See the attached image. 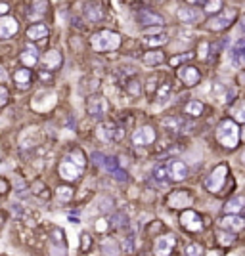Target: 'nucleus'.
I'll use <instances>...</instances> for the list:
<instances>
[{
	"label": "nucleus",
	"mask_w": 245,
	"mask_h": 256,
	"mask_svg": "<svg viewBox=\"0 0 245 256\" xmlns=\"http://www.w3.org/2000/svg\"><path fill=\"white\" fill-rule=\"evenodd\" d=\"M169 41V37L165 35V33H159V35H151V37H147L144 43L149 46V48H155V46H161V44H165Z\"/></svg>",
	"instance_id": "obj_31"
},
{
	"label": "nucleus",
	"mask_w": 245,
	"mask_h": 256,
	"mask_svg": "<svg viewBox=\"0 0 245 256\" xmlns=\"http://www.w3.org/2000/svg\"><path fill=\"white\" fill-rule=\"evenodd\" d=\"M87 167V157L81 149H73L61 159L59 163V176L65 182H75L81 178V174Z\"/></svg>",
	"instance_id": "obj_1"
},
{
	"label": "nucleus",
	"mask_w": 245,
	"mask_h": 256,
	"mask_svg": "<svg viewBox=\"0 0 245 256\" xmlns=\"http://www.w3.org/2000/svg\"><path fill=\"white\" fill-rule=\"evenodd\" d=\"M50 255L52 256H67V243L65 233L61 228H54L50 233Z\"/></svg>",
	"instance_id": "obj_6"
},
{
	"label": "nucleus",
	"mask_w": 245,
	"mask_h": 256,
	"mask_svg": "<svg viewBox=\"0 0 245 256\" xmlns=\"http://www.w3.org/2000/svg\"><path fill=\"white\" fill-rule=\"evenodd\" d=\"M218 239L222 245H232L234 243V235L232 233H222V231H218Z\"/></svg>",
	"instance_id": "obj_44"
},
{
	"label": "nucleus",
	"mask_w": 245,
	"mask_h": 256,
	"mask_svg": "<svg viewBox=\"0 0 245 256\" xmlns=\"http://www.w3.org/2000/svg\"><path fill=\"white\" fill-rule=\"evenodd\" d=\"M186 256H203V247L199 243H190L186 247Z\"/></svg>",
	"instance_id": "obj_38"
},
{
	"label": "nucleus",
	"mask_w": 245,
	"mask_h": 256,
	"mask_svg": "<svg viewBox=\"0 0 245 256\" xmlns=\"http://www.w3.org/2000/svg\"><path fill=\"white\" fill-rule=\"evenodd\" d=\"M132 243H134V239H132V235H129V237L125 239V245H123V253H125V255H130V253H132Z\"/></svg>",
	"instance_id": "obj_45"
},
{
	"label": "nucleus",
	"mask_w": 245,
	"mask_h": 256,
	"mask_svg": "<svg viewBox=\"0 0 245 256\" xmlns=\"http://www.w3.org/2000/svg\"><path fill=\"white\" fill-rule=\"evenodd\" d=\"M232 117H234V121H238V123H245V101H240V103H236L234 107H232Z\"/></svg>",
	"instance_id": "obj_32"
},
{
	"label": "nucleus",
	"mask_w": 245,
	"mask_h": 256,
	"mask_svg": "<svg viewBox=\"0 0 245 256\" xmlns=\"http://www.w3.org/2000/svg\"><path fill=\"white\" fill-rule=\"evenodd\" d=\"M17 21L12 15H2L0 17V39H10L17 33Z\"/></svg>",
	"instance_id": "obj_21"
},
{
	"label": "nucleus",
	"mask_w": 245,
	"mask_h": 256,
	"mask_svg": "<svg viewBox=\"0 0 245 256\" xmlns=\"http://www.w3.org/2000/svg\"><path fill=\"white\" fill-rule=\"evenodd\" d=\"M153 180L159 182V184H165L169 178H167V171H165V165H157L153 169Z\"/></svg>",
	"instance_id": "obj_37"
},
{
	"label": "nucleus",
	"mask_w": 245,
	"mask_h": 256,
	"mask_svg": "<svg viewBox=\"0 0 245 256\" xmlns=\"http://www.w3.org/2000/svg\"><path fill=\"white\" fill-rule=\"evenodd\" d=\"M155 142V130L151 127H140L132 134V143L134 145H149Z\"/></svg>",
	"instance_id": "obj_16"
},
{
	"label": "nucleus",
	"mask_w": 245,
	"mask_h": 256,
	"mask_svg": "<svg viewBox=\"0 0 245 256\" xmlns=\"http://www.w3.org/2000/svg\"><path fill=\"white\" fill-rule=\"evenodd\" d=\"M242 163H244V165H245V153H244V155H242Z\"/></svg>",
	"instance_id": "obj_54"
},
{
	"label": "nucleus",
	"mask_w": 245,
	"mask_h": 256,
	"mask_svg": "<svg viewBox=\"0 0 245 256\" xmlns=\"http://www.w3.org/2000/svg\"><path fill=\"white\" fill-rule=\"evenodd\" d=\"M21 61H23L25 69L37 65V63H39V52H37V48H35V46H27V48L21 52Z\"/></svg>",
	"instance_id": "obj_25"
},
{
	"label": "nucleus",
	"mask_w": 245,
	"mask_h": 256,
	"mask_svg": "<svg viewBox=\"0 0 245 256\" xmlns=\"http://www.w3.org/2000/svg\"><path fill=\"white\" fill-rule=\"evenodd\" d=\"M61 63H63V57H61L58 50H48L41 57V65H43L44 71H56V69L61 67Z\"/></svg>",
	"instance_id": "obj_15"
},
{
	"label": "nucleus",
	"mask_w": 245,
	"mask_h": 256,
	"mask_svg": "<svg viewBox=\"0 0 245 256\" xmlns=\"http://www.w3.org/2000/svg\"><path fill=\"white\" fill-rule=\"evenodd\" d=\"M169 96H171V83H165V85H161V88L157 90V103L159 105H163L165 101L169 100Z\"/></svg>",
	"instance_id": "obj_34"
},
{
	"label": "nucleus",
	"mask_w": 245,
	"mask_h": 256,
	"mask_svg": "<svg viewBox=\"0 0 245 256\" xmlns=\"http://www.w3.org/2000/svg\"><path fill=\"white\" fill-rule=\"evenodd\" d=\"M27 37L31 41H43V39L48 37V27L44 23H35V25H31L27 29Z\"/></svg>",
	"instance_id": "obj_26"
},
{
	"label": "nucleus",
	"mask_w": 245,
	"mask_h": 256,
	"mask_svg": "<svg viewBox=\"0 0 245 256\" xmlns=\"http://www.w3.org/2000/svg\"><path fill=\"white\" fill-rule=\"evenodd\" d=\"M165 171H167V178H171L174 182H180L188 176V167L182 161H169L165 163Z\"/></svg>",
	"instance_id": "obj_13"
},
{
	"label": "nucleus",
	"mask_w": 245,
	"mask_h": 256,
	"mask_svg": "<svg viewBox=\"0 0 245 256\" xmlns=\"http://www.w3.org/2000/svg\"><path fill=\"white\" fill-rule=\"evenodd\" d=\"M41 79H43L44 83H50V81H52V77H50V75H48V73H46V71L41 73Z\"/></svg>",
	"instance_id": "obj_48"
},
{
	"label": "nucleus",
	"mask_w": 245,
	"mask_h": 256,
	"mask_svg": "<svg viewBox=\"0 0 245 256\" xmlns=\"http://www.w3.org/2000/svg\"><path fill=\"white\" fill-rule=\"evenodd\" d=\"M242 140H244V142H245V128H244V130H242Z\"/></svg>",
	"instance_id": "obj_53"
},
{
	"label": "nucleus",
	"mask_w": 245,
	"mask_h": 256,
	"mask_svg": "<svg viewBox=\"0 0 245 256\" xmlns=\"http://www.w3.org/2000/svg\"><path fill=\"white\" fill-rule=\"evenodd\" d=\"M178 77H180V81H182V83H184L186 86L197 85V83H199V79H201L199 71H197L196 67H192V65L180 67V71H178Z\"/></svg>",
	"instance_id": "obj_22"
},
{
	"label": "nucleus",
	"mask_w": 245,
	"mask_h": 256,
	"mask_svg": "<svg viewBox=\"0 0 245 256\" xmlns=\"http://www.w3.org/2000/svg\"><path fill=\"white\" fill-rule=\"evenodd\" d=\"M186 113L192 115V117H199V115L203 113V103L201 101H190L186 105Z\"/></svg>",
	"instance_id": "obj_36"
},
{
	"label": "nucleus",
	"mask_w": 245,
	"mask_h": 256,
	"mask_svg": "<svg viewBox=\"0 0 245 256\" xmlns=\"http://www.w3.org/2000/svg\"><path fill=\"white\" fill-rule=\"evenodd\" d=\"M136 21H138L142 27H151V25L161 27V25H165V19L159 14H155V12H151V10H138Z\"/></svg>",
	"instance_id": "obj_14"
},
{
	"label": "nucleus",
	"mask_w": 245,
	"mask_h": 256,
	"mask_svg": "<svg viewBox=\"0 0 245 256\" xmlns=\"http://www.w3.org/2000/svg\"><path fill=\"white\" fill-rule=\"evenodd\" d=\"M107 229V222L105 220H98L96 222V231H105Z\"/></svg>",
	"instance_id": "obj_46"
},
{
	"label": "nucleus",
	"mask_w": 245,
	"mask_h": 256,
	"mask_svg": "<svg viewBox=\"0 0 245 256\" xmlns=\"http://www.w3.org/2000/svg\"><path fill=\"white\" fill-rule=\"evenodd\" d=\"M14 81H15V85L19 86L21 90H23V88H29V85H31V71H29V69H19V71H15L14 73Z\"/></svg>",
	"instance_id": "obj_29"
},
{
	"label": "nucleus",
	"mask_w": 245,
	"mask_h": 256,
	"mask_svg": "<svg viewBox=\"0 0 245 256\" xmlns=\"http://www.w3.org/2000/svg\"><path fill=\"white\" fill-rule=\"evenodd\" d=\"M142 61H144L146 65L153 67V65H159V63H163V61H165V54H163L161 50H149V52H146L144 54Z\"/></svg>",
	"instance_id": "obj_27"
},
{
	"label": "nucleus",
	"mask_w": 245,
	"mask_h": 256,
	"mask_svg": "<svg viewBox=\"0 0 245 256\" xmlns=\"http://www.w3.org/2000/svg\"><path fill=\"white\" fill-rule=\"evenodd\" d=\"M90 44H92V48L96 52H111V50L119 48L121 37L113 31H100L90 39Z\"/></svg>",
	"instance_id": "obj_3"
},
{
	"label": "nucleus",
	"mask_w": 245,
	"mask_h": 256,
	"mask_svg": "<svg viewBox=\"0 0 245 256\" xmlns=\"http://www.w3.org/2000/svg\"><path fill=\"white\" fill-rule=\"evenodd\" d=\"M90 247H92V239H90V235H88V233H83V235H81V251H83V253H88V251H90Z\"/></svg>",
	"instance_id": "obj_42"
},
{
	"label": "nucleus",
	"mask_w": 245,
	"mask_h": 256,
	"mask_svg": "<svg viewBox=\"0 0 245 256\" xmlns=\"http://www.w3.org/2000/svg\"><path fill=\"white\" fill-rule=\"evenodd\" d=\"M8 10H10V6H8V4H0V15L6 14Z\"/></svg>",
	"instance_id": "obj_49"
},
{
	"label": "nucleus",
	"mask_w": 245,
	"mask_h": 256,
	"mask_svg": "<svg viewBox=\"0 0 245 256\" xmlns=\"http://www.w3.org/2000/svg\"><path fill=\"white\" fill-rule=\"evenodd\" d=\"M230 63L234 67H242L245 63V39H240L232 44L230 48Z\"/></svg>",
	"instance_id": "obj_17"
},
{
	"label": "nucleus",
	"mask_w": 245,
	"mask_h": 256,
	"mask_svg": "<svg viewBox=\"0 0 245 256\" xmlns=\"http://www.w3.org/2000/svg\"><path fill=\"white\" fill-rule=\"evenodd\" d=\"M163 127L167 128V132L176 134V132H182V130L186 128V125H184V121H182V119H178V117H169V119H165V121H163Z\"/></svg>",
	"instance_id": "obj_28"
},
{
	"label": "nucleus",
	"mask_w": 245,
	"mask_h": 256,
	"mask_svg": "<svg viewBox=\"0 0 245 256\" xmlns=\"http://www.w3.org/2000/svg\"><path fill=\"white\" fill-rule=\"evenodd\" d=\"M4 79H6V73H4V69L0 67V81H4Z\"/></svg>",
	"instance_id": "obj_50"
},
{
	"label": "nucleus",
	"mask_w": 245,
	"mask_h": 256,
	"mask_svg": "<svg viewBox=\"0 0 245 256\" xmlns=\"http://www.w3.org/2000/svg\"><path fill=\"white\" fill-rule=\"evenodd\" d=\"M96 134H98V138L101 142H113V140L125 138V132L121 128H117L113 123H101L98 130H96Z\"/></svg>",
	"instance_id": "obj_9"
},
{
	"label": "nucleus",
	"mask_w": 245,
	"mask_h": 256,
	"mask_svg": "<svg viewBox=\"0 0 245 256\" xmlns=\"http://www.w3.org/2000/svg\"><path fill=\"white\" fill-rule=\"evenodd\" d=\"M56 197H58L61 203H67V201L73 199V189L67 187V185H59L58 189H56Z\"/></svg>",
	"instance_id": "obj_33"
},
{
	"label": "nucleus",
	"mask_w": 245,
	"mask_h": 256,
	"mask_svg": "<svg viewBox=\"0 0 245 256\" xmlns=\"http://www.w3.org/2000/svg\"><path fill=\"white\" fill-rule=\"evenodd\" d=\"M220 228L226 231H240L245 228V220L240 216H224L220 220Z\"/></svg>",
	"instance_id": "obj_24"
},
{
	"label": "nucleus",
	"mask_w": 245,
	"mask_h": 256,
	"mask_svg": "<svg viewBox=\"0 0 245 256\" xmlns=\"http://www.w3.org/2000/svg\"><path fill=\"white\" fill-rule=\"evenodd\" d=\"M113 174H115V176H117V180H119V182H125V180H127V174H125V172L115 171V172H113Z\"/></svg>",
	"instance_id": "obj_47"
},
{
	"label": "nucleus",
	"mask_w": 245,
	"mask_h": 256,
	"mask_svg": "<svg viewBox=\"0 0 245 256\" xmlns=\"http://www.w3.org/2000/svg\"><path fill=\"white\" fill-rule=\"evenodd\" d=\"M101 253L105 256L119 255V245L115 243V239H105V241L101 243Z\"/></svg>",
	"instance_id": "obj_30"
},
{
	"label": "nucleus",
	"mask_w": 245,
	"mask_h": 256,
	"mask_svg": "<svg viewBox=\"0 0 245 256\" xmlns=\"http://www.w3.org/2000/svg\"><path fill=\"white\" fill-rule=\"evenodd\" d=\"M236 17H238V10H236V8L220 10V12L209 21V29H211V31H216V33H218V31H224V29H228L230 25H234Z\"/></svg>",
	"instance_id": "obj_5"
},
{
	"label": "nucleus",
	"mask_w": 245,
	"mask_h": 256,
	"mask_svg": "<svg viewBox=\"0 0 245 256\" xmlns=\"http://www.w3.org/2000/svg\"><path fill=\"white\" fill-rule=\"evenodd\" d=\"M213 96L216 98V101L220 103H230L236 98V90L228 85H222V83H216L213 86Z\"/></svg>",
	"instance_id": "obj_18"
},
{
	"label": "nucleus",
	"mask_w": 245,
	"mask_h": 256,
	"mask_svg": "<svg viewBox=\"0 0 245 256\" xmlns=\"http://www.w3.org/2000/svg\"><path fill=\"white\" fill-rule=\"evenodd\" d=\"M107 109H109V103H107V100H105L103 96H90V98H88L87 111L92 119H101V117H105Z\"/></svg>",
	"instance_id": "obj_7"
},
{
	"label": "nucleus",
	"mask_w": 245,
	"mask_h": 256,
	"mask_svg": "<svg viewBox=\"0 0 245 256\" xmlns=\"http://www.w3.org/2000/svg\"><path fill=\"white\" fill-rule=\"evenodd\" d=\"M192 203H194L192 195H190L188 191H182V189H176V191H173V193L169 195V199H167V205H169L171 209H174V211L188 209Z\"/></svg>",
	"instance_id": "obj_11"
},
{
	"label": "nucleus",
	"mask_w": 245,
	"mask_h": 256,
	"mask_svg": "<svg viewBox=\"0 0 245 256\" xmlns=\"http://www.w3.org/2000/svg\"><path fill=\"white\" fill-rule=\"evenodd\" d=\"M127 92H129L130 96H138V94H140V83H138L136 79L129 81V85H127Z\"/></svg>",
	"instance_id": "obj_41"
},
{
	"label": "nucleus",
	"mask_w": 245,
	"mask_h": 256,
	"mask_svg": "<svg viewBox=\"0 0 245 256\" xmlns=\"http://www.w3.org/2000/svg\"><path fill=\"white\" fill-rule=\"evenodd\" d=\"M56 105V94L50 90H43L33 98V109L37 111H48Z\"/></svg>",
	"instance_id": "obj_10"
},
{
	"label": "nucleus",
	"mask_w": 245,
	"mask_h": 256,
	"mask_svg": "<svg viewBox=\"0 0 245 256\" xmlns=\"http://www.w3.org/2000/svg\"><path fill=\"white\" fill-rule=\"evenodd\" d=\"M176 247V237L173 233L169 235H161L155 239V245H153V255L155 256H171V253Z\"/></svg>",
	"instance_id": "obj_8"
},
{
	"label": "nucleus",
	"mask_w": 245,
	"mask_h": 256,
	"mask_svg": "<svg viewBox=\"0 0 245 256\" xmlns=\"http://www.w3.org/2000/svg\"><path fill=\"white\" fill-rule=\"evenodd\" d=\"M180 224H182V228L188 229V231H192V233L201 231L203 229L201 216L197 213H194V211H184V213L180 214Z\"/></svg>",
	"instance_id": "obj_12"
},
{
	"label": "nucleus",
	"mask_w": 245,
	"mask_h": 256,
	"mask_svg": "<svg viewBox=\"0 0 245 256\" xmlns=\"http://www.w3.org/2000/svg\"><path fill=\"white\" fill-rule=\"evenodd\" d=\"M242 31L245 33V17H244V21H242Z\"/></svg>",
	"instance_id": "obj_52"
},
{
	"label": "nucleus",
	"mask_w": 245,
	"mask_h": 256,
	"mask_svg": "<svg viewBox=\"0 0 245 256\" xmlns=\"http://www.w3.org/2000/svg\"><path fill=\"white\" fill-rule=\"evenodd\" d=\"M4 189H6V184H4V182H0V193H2Z\"/></svg>",
	"instance_id": "obj_51"
},
{
	"label": "nucleus",
	"mask_w": 245,
	"mask_h": 256,
	"mask_svg": "<svg viewBox=\"0 0 245 256\" xmlns=\"http://www.w3.org/2000/svg\"><path fill=\"white\" fill-rule=\"evenodd\" d=\"M242 211H245L244 195H236V197H232L230 201H226V205H224V213H226V216H238Z\"/></svg>",
	"instance_id": "obj_23"
},
{
	"label": "nucleus",
	"mask_w": 245,
	"mask_h": 256,
	"mask_svg": "<svg viewBox=\"0 0 245 256\" xmlns=\"http://www.w3.org/2000/svg\"><path fill=\"white\" fill-rule=\"evenodd\" d=\"M10 100V92H8V88L6 86H0V107H4L6 103Z\"/></svg>",
	"instance_id": "obj_43"
},
{
	"label": "nucleus",
	"mask_w": 245,
	"mask_h": 256,
	"mask_svg": "<svg viewBox=\"0 0 245 256\" xmlns=\"http://www.w3.org/2000/svg\"><path fill=\"white\" fill-rule=\"evenodd\" d=\"M201 6L205 8V12H207V14H218V12H220V8H222V4H220V2H201Z\"/></svg>",
	"instance_id": "obj_39"
},
{
	"label": "nucleus",
	"mask_w": 245,
	"mask_h": 256,
	"mask_svg": "<svg viewBox=\"0 0 245 256\" xmlns=\"http://www.w3.org/2000/svg\"><path fill=\"white\" fill-rule=\"evenodd\" d=\"M226 178H228V167L226 165H218V167H215V171L205 178V187L209 191H213V193H218L224 187V184H226Z\"/></svg>",
	"instance_id": "obj_4"
},
{
	"label": "nucleus",
	"mask_w": 245,
	"mask_h": 256,
	"mask_svg": "<svg viewBox=\"0 0 245 256\" xmlns=\"http://www.w3.org/2000/svg\"><path fill=\"white\" fill-rule=\"evenodd\" d=\"M178 19L182 21V23H197V21H201L203 14L199 10H196V8H192V6H180L178 8Z\"/></svg>",
	"instance_id": "obj_20"
},
{
	"label": "nucleus",
	"mask_w": 245,
	"mask_h": 256,
	"mask_svg": "<svg viewBox=\"0 0 245 256\" xmlns=\"http://www.w3.org/2000/svg\"><path fill=\"white\" fill-rule=\"evenodd\" d=\"M83 12H85V17L88 21H92V23H98V21H101L105 17V10L98 2H87Z\"/></svg>",
	"instance_id": "obj_19"
},
{
	"label": "nucleus",
	"mask_w": 245,
	"mask_h": 256,
	"mask_svg": "<svg viewBox=\"0 0 245 256\" xmlns=\"http://www.w3.org/2000/svg\"><path fill=\"white\" fill-rule=\"evenodd\" d=\"M101 167H103L105 171L115 172L119 165H117V159H115V157H105V159H103V165H101Z\"/></svg>",
	"instance_id": "obj_40"
},
{
	"label": "nucleus",
	"mask_w": 245,
	"mask_h": 256,
	"mask_svg": "<svg viewBox=\"0 0 245 256\" xmlns=\"http://www.w3.org/2000/svg\"><path fill=\"white\" fill-rule=\"evenodd\" d=\"M31 8H33V12H29V17H41V15L46 14V8H48V4L46 2H33L31 4Z\"/></svg>",
	"instance_id": "obj_35"
},
{
	"label": "nucleus",
	"mask_w": 245,
	"mask_h": 256,
	"mask_svg": "<svg viewBox=\"0 0 245 256\" xmlns=\"http://www.w3.org/2000/svg\"><path fill=\"white\" fill-rule=\"evenodd\" d=\"M216 140L222 143L224 147L228 149H234L238 145V140H240V130L236 127V123L226 119L222 121L218 127H216Z\"/></svg>",
	"instance_id": "obj_2"
}]
</instances>
